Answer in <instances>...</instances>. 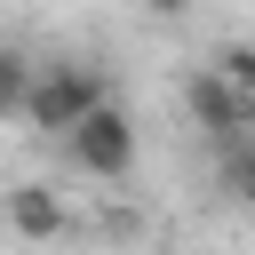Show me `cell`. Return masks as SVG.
I'll use <instances>...</instances> for the list:
<instances>
[{"mask_svg":"<svg viewBox=\"0 0 255 255\" xmlns=\"http://www.w3.org/2000/svg\"><path fill=\"white\" fill-rule=\"evenodd\" d=\"M96 104H112V80H104V64H88V56H56V64H40V80H32V104H24V128L40 135V143H64Z\"/></svg>","mask_w":255,"mask_h":255,"instance_id":"1","label":"cell"},{"mask_svg":"<svg viewBox=\"0 0 255 255\" xmlns=\"http://www.w3.org/2000/svg\"><path fill=\"white\" fill-rule=\"evenodd\" d=\"M135 159H143V135H135V112L112 96V104H96L72 135H64V167L72 175H88V183H128L135 175Z\"/></svg>","mask_w":255,"mask_h":255,"instance_id":"2","label":"cell"},{"mask_svg":"<svg viewBox=\"0 0 255 255\" xmlns=\"http://www.w3.org/2000/svg\"><path fill=\"white\" fill-rule=\"evenodd\" d=\"M183 112H191V128H199L215 151H231V143H255V96H247L239 80H223L215 64H199V72L183 80Z\"/></svg>","mask_w":255,"mask_h":255,"instance_id":"3","label":"cell"},{"mask_svg":"<svg viewBox=\"0 0 255 255\" xmlns=\"http://www.w3.org/2000/svg\"><path fill=\"white\" fill-rule=\"evenodd\" d=\"M8 231L32 239V247H48V239L72 231V199H64L56 183H16V191H8Z\"/></svg>","mask_w":255,"mask_h":255,"instance_id":"4","label":"cell"},{"mask_svg":"<svg viewBox=\"0 0 255 255\" xmlns=\"http://www.w3.org/2000/svg\"><path fill=\"white\" fill-rule=\"evenodd\" d=\"M32 80H40V64H32L16 40H0V120H24V104H32Z\"/></svg>","mask_w":255,"mask_h":255,"instance_id":"5","label":"cell"},{"mask_svg":"<svg viewBox=\"0 0 255 255\" xmlns=\"http://www.w3.org/2000/svg\"><path fill=\"white\" fill-rule=\"evenodd\" d=\"M223 191L255 215V143H231V151H223Z\"/></svg>","mask_w":255,"mask_h":255,"instance_id":"6","label":"cell"},{"mask_svg":"<svg viewBox=\"0 0 255 255\" xmlns=\"http://www.w3.org/2000/svg\"><path fill=\"white\" fill-rule=\"evenodd\" d=\"M207 64H215V72H223V80H239V88H247V96H255V40H223V48H215V56H207Z\"/></svg>","mask_w":255,"mask_h":255,"instance_id":"7","label":"cell"},{"mask_svg":"<svg viewBox=\"0 0 255 255\" xmlns=\"http://www.w3.org/2000/svg\"><path fill=\"white\" fill-rule=\"evenodd\" d=\"M143 16H159V24H175V16H191V0H135Z\"/></svg>","mask_w":255,"mask_h":255,"instance_id":"8","label":"cell"}]
</instances>
